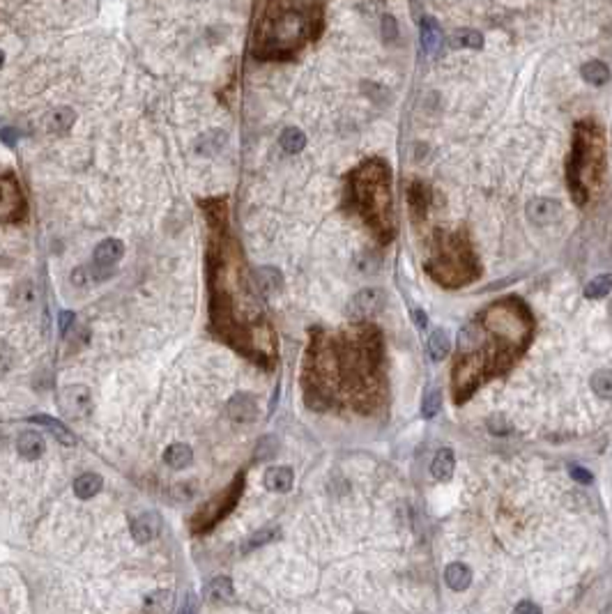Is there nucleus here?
I'll return each instance as SVG.
<instances>
[{
    "label": "nucleus",
    "mask_w": 612,
    "mask_h": 614,
    "mask_svg": "<svg viewBox=\"0 0 612 614\" xmlns=\"http://www.w3.org/2000/svg\"><path fill=\"white\" fill-rule=\"evenodd\" d=\"M601 164V147L594 145V131L587 125H580L575 131V152H573V164H571V191L578 198V203H585V191H582V178L589 171L594 178V168H599Z\"/></svg>",
    "instance_id": "1"
},
{
    "label": "nucleus",
    "mask_w": 612,
    "mask_h": 614,
    "mask_svg": "<svg viewBox=\"0 0 612 614\" xmlns=\"http://www.w3.org/2000/svg\"><path fill=\"white\" fill-rule=\"evenodd\" d=\"M60 410H63L69 419H85L92 410L90 389L83 387V384L65 387L63 393H60Z\"/></svg>",
    "instance_id": "2"
},
{
    "label": "nucleus",
    "mask_w": 612,
    "mask_h": 614,
    "mask_svg": "<svg viewBox=\"0 0 612 614\" xmlns=\"http://www.w3.org/2000/svg\"><path fill=\"white\" fill-rule=\"evenodd\" d=\"M384 306V293L378 288H369V290H362L360 295H355V300L350 302V315L357 320L362 318H371V315L380 313Z\"/></svg>",
    "instance_id": "3"
},
{
    "label": "nucleus",
    "mask_w": 612,
    "mask_h": 614,
    "mask_svg": "<svg viewBox=\"0 0 612 614\" xmlns=\"http://www.w3.org/2000/svg\"><path fill=\"white\" fill-rule=\"evenodd\" d=\"M559 214H562V207H559V203L553 198H534L527 205L530 221H534L539 226H548V223L557 221Z\"/></svg>",
    "instance_id": "4"
},
{
    "label": "nucleus",
    "mask_w": 612,
    "mask_h": 614,
    "mask_svg": "<svg viewBox=\"0 0 612 614\" xmlns=\"http://www.w3.org/2000/svg\"><path fill=\"white\" fill-rule=\"evenodd\" d=\"M159 529H161V517L154 511L141 513L134 522H131V536H134V541H138V543H147V541L157 539Z\"/></svg>",
    "instance_id": "5"
},
{
    "label": "nucleus",
    "mask_w": 612,
    "mask_h": 614,
    "mask_svg": "<svg viewBox=\"0 0 612 614\" xmlns=\"http://www.w3.org/2000/svg\"><path fill=\"white\" fill-rule=\"evenodd\" d=\"M44 449H47V444H44V437L37 431H23L16 437V451L25 460H37Z\"/></svg>",
    "instance_id": "6"
},
{
    "label": "nucleus",
    "mask_w": 612,
    "mask_h": 614,
    "mask_svg": "<svg viewBox=\"0 0 612 614\" xmlns=\"http://www.w3.org/2000/svg\"><path fill=\"white\" fill-rule=\"evenodd\" d=\"M122 242L120 240H104L97 249H94V269H111L122 258Z\"/></svg>",
    "instance_id": "7"
},
{
    "label": "nucleus",
    "mask_w": 612,
    "mask_h": 614,
    "mask_svg": "<svg viewBox=\"0 0 612 614\" xmlns=\"http://www.w3.org/2000/svg\"><path fill=\"white\" fill-rule=\"evenodd\" d=\"M28 421H30V424H37V426L49 428V431H51V435H54V437H56V440H58L60 444H65V446H74V444H76V437L72 435V431H69V428L63 424V421H58V419H51V417H47V415L30 417Z\"/></svg>",
    "instance_id": "8"
},
{
    "label": "nucleus",
    "mask_w": 612,
    "mask_h": 614,
    "mask_svg": "<svg viewBox=\"0 0 612 614\" xmlns=\"http://www.w3.org/2000/svg\"><path fill=\"white\" fill-rule=\"evenodd\" d=\"M295 474L288 465H279V467H269L265 474V486L274 493H288L293 488Z\"/></svg>",
    "instance_id": "9"
},
{
    "label": "nucleus",
    "mask_w": 612,
    "mask_h": 614,
    "mask_svg": "<svg viewBox=\"0 0 612 614\" xmlns=\"http://www.w3.org/2000/svg\"><path fill=\"white\" fill-rule=\"evenodd\" d=\"M256 403H253L251 396H247V393H240V396H235L231 400L228 405V415L233 421H240V424H247V421H253L256 419Z\"/></svg>",
    "instance_id": "10"
},
{
    "label": "nucleus",
    "mask_w": 612,
    "mask_h": 614,
    "mask_svg": "<svg viewBox=\"0 0 612 614\" xmlns=\"http://www.w3.org/2000/svg\"><path fill=\"white\" fill-rule=\"evenodd\" d=\"M444 582H447L453 591H463V589H467L470 582H472V571L465 564H460V561L449 564L447 571H444Z\"/></svg>",
    "instance_id": "11"
},
{
    "label": "nucleus",
    "mask_w": 612,
    "mask_h": 614,
    "mask_svg": "<svg viewBox=\"0 0 612 614\" xmlns=\"http://www.w3.org/2000/svg\"><path fill=\"white\" fill-rule=\"evenodd\" d=\"M453 467H456V460H453L451 449H440L435 453V458L431 462V472L437 481H449L453 474Z\"/></svg>",
    "instance_id": "12"
},
{
    "label": "nucleus",
    "mask_w": 612,
    "mask_h": 614,
    "mask_svg": "<svg viewBox=\"0 0 612 614\" xmlns=\"http://www.w3.org/2000/svg\"><path fill=\"white\" fill-rule=\"evenodd\" d=\"M191 460H194V451L187 444H173L164 453V462L173 469H185L191 465Z\"/></svg>",
    "instance_id": "13"
},
{
    "label": "nucleus",
    "mask_w": 612,
    "mask_h": 614,
    "mask_svg": "<svg viewBox=\"0 0 612 614\" xmlns=\"http://www.w3.org/2000/svg\"><path fill=\"white\" fill-rule=\"evenodd\" d=\"M442 44V30L440 25H437L435 19H431V16H426V19L422 21V47L426 54H435L437 49H440Z\"/></svg>",
    "instance_id": "14"
},
{
    "label": "nucleus",
    "mask_w": 612,
    "mask_h": 614,
    "mask_svg": "<svg viewBox=\"0 0 612 614\" xmlns=\"http://www.w3.org/2000/svg\"><path fill=\"white\" fill-rule=\"evenodd\" d=\"M102 486H104L102 477L94 474V472H87V474H81L74 481V493H76V497H81V499H90V497H94L99 493Z\"/></svg>",
    "instance_id": "15"
},
{
    "label": "nucleus",
    "mask_w": 612,
    "mask_h": 614,
    "mask_svg": "<svg viewBox=\"0 0 612 614\" xmlns=\"http://www.w3.org/2000/svg\"><path fill=\"white\" fill-rule=\"evenodd\" d=\"M582 78L592 85H603L610 81V69L601 63V60H589V63H585L582 69H580Z\"/></svg>",
    "instance_id": "16"
},
{
    "label": "nucleus",
    "mask_w": 612,
    "mask_h": 614,
    "mask_svg": "<svg viewBox=\"0 0 612 614\" xmlns=\"http://www.w3.org/2000/svg\"><path fill=\"white\" fill-rule=\"evenodd\" d=\"M449 350H451L449 334L444 329H435L431 338H428V352H431L433 362H442V359L449 355Z\"/></svg>",
    "instance_id": "17"
},
{
    "label": "nucleus",
    "mask_w": 612,
    "mask_h": 614,
    "mask_svg": "<svg viewBox=\"0 0 612 614\" xmlns=\"http://www.w3.org/2000/svg\"><path fill=\"white\" fill-rule=\"evenodd\" d=\"M233 596H235V589H233L231 577L219 575L207 584V598L209 601H233Z\"/></svg>",
    "instance_id": "18"
},
{
    "label": "nucleus",
    "mask_w": 612,
    "mask_h": 614,
    "mask_svg": "<svg viewBox=\"0 0 612 614\" xmlns=\"http://www.w3.org/2000/svg\"><path fill=\"white\" fill-rule=\"evenodd\" d=\"M612 290V274H599L585 285V297L587 300H601Z\"/></svg>",
    "instance_id": "19"
},
{
    "label": "nucleus",
    "mask_w": 612,
    "mask_h": 614,
    "mask_svg": "<svg viewBox=\"0 0 612 614\" xmlns=\"http://www.w3.org/2000/svg\"><path fill=\"white\" fill-rule=\"evenodd\" d=\"M74 120H76L74 111H72V109H67V106H63V109H56V111L47 118V127H49L51 131H65V129H69V127L74 125Z\"/></svg>",
    "instance_id": "20"
},
{
    "label": "nucleus",
    "mask_w": 612,
    "mask_h": 614,
    "mask_svg": "<svg viewBox=\"0 0 612 614\" xmlns=\"http://www.w3.org/2000/svg\"><path fill=\"white\" fill-rule=\"evenodd\" d=\"M451 42L456 49H481L484 47V37H481V32H477V30H458L456 35H453Z\"/></svg>",
    "instance_id": "21"
},
{
    "label": "nucleus",
    "mask_w": 612,
    "mask_h": 614,
    "mask_svg": "<svg viewBox=\"0 0 612 614\" xmlns=\"http://www.w3.org/2000/svg\"><path fill=\"white\" fill-rule=\"evenodd\" d=\"M592 389L601 398L612 396V371H596L592 375Z\"/></svg>",
    "instance_id": "22"
},
{
    "label": "nucleus",
    "mask_w": 612,
    "mask_h": 614,
    "mask_svg": "<svg viewBox=\"0 0 612 614\" xmlns=\"http://www.w3.org/2000/svg\"><path fill=\"white\" fill-rule=\"evenodd\" d=\"M306 145V136L302 134L300 129H286L283 136H281V147L286 152H300L302 147Z\"/></svg>",
    "instance_id": "23"
},
{
    "label": "nucleus",
    "mask_w": 612,
    "mask_h": 614,
    "mask_svg": "<svg viewBox=\"0 0 612 614\" xmlns=\"http://www.w3.org/2000/svg\"><path fill=\"white\" fill-rule=\"evenodd\" d=\"M3 200H5V205H3V216H5V219H10V212H12L10 207L16 205V203L21 205L19 187H12V180H10V178H5V182H3Z\"/></svg>",
    "instance_id": "24"
},
{
    "label": "nucleus",
    "mask_w": 612,
    "mask_h": 614,
    "mask_svg": "<svg viewBox=\"0 0 612 614\" xmlns=\"http://www.w3.org/2000/svg\"><path fill=\"white\" fill-rule=\"evenodd\" d=\"M442 407V391L440 389H431L424 396V403H422V415L426 419H433L437 412H440Z\"/></svg>",
    "instance_id": "25"
},
{
    "label": "nucleus",
    "mask_w": 612,
    "mask_h": 614,
    "mask_svg": "<svg viewBox=\"0 0 612 614\" xmlns=\"http://www.w3.org/2000/svg\"><path fill=\"white\" fill-rule=\"evenodd\" d=\"M256 281H258L260 290L267 295V293L276 290V285H279V281H281V276H279L276 269H260L258 274H256Z\"/></svg>",
    "instance_id": "26"
},
{
    "label": "nucleus",
    "mask_w": 612,
    "mask_h": 614,
    "mask_svg": "<svg viewBox=\"0 0 612 614\" xmlns=\"http://www.w3.org/2000/svg\"><path fill=\"white\" fill-rule=\"evenodd\" d=\"M276 536H279V527H265V529H260L258 534H253V536L247 541V546H244V552H249V550L258 548V546H265V543L274 541Z\"/></svg>",
    "instance_id": "27"
},
{
    "label": "nucleus",
    "mask_w": 612,
    "mask_h": 614,
    "mask_svg": "<svg viewBox=\"0 0 612 614\" xmlns=\"http://www.w3.org/2000/svg\"><path fill=\"white\" fill-rule=\"evenodd\" d=\"M276 451V440H272V437H265V440H260L258 446H256V458L258 460H267L269 455H274Z\"/></svg>",
    "instance_id": "28"
},
{
    "label": "nucleus",
    "mask_w": 612,
    "mask_h": 614,
    "mask_svg": "<svg viewBox=\"0 0 612 614\" xmlns=\"http://www.w3.org/2000/svg\"><path fill=\"white\" fill-rule=\"evenodd\" d=\"M180 614H198V598H196L194 591L187 594V598L180 608Z\"/></svg>",
    "instance_id": "29"
},
{
    "label": "nucleus",
    "mask_w": 612,
    "mask_h": 614,
    "mask_svg": "<svg viewBox=\"0 0 612 614\" xmlns=\"http://www.w3.org/2000/svg\"><path fill=\"white\" fill-rule=\"evenodd\" d=\"M568 472H571V477L575 481H580V484H592V481H594V477L589 474V472L585 467H578V465H571V469H568Z\"/></svg>",
    "instance_id": "30"
},
{
    "label": "nucleus",
    "mask_w": 612,
    "mask_h": 614,
    "mask_svg": "<svg viewBox=\"0 0 612 614\" xmlns=\"http://www.w3.org/2000/svg\"><path fill=\"white\" fill-rule=\"evenodd\" d=\"M515 614H541V608L532 601H522L518 603V608H515Z\"/></svg>",
    "instance_id": "31"
},
{
    "label": "nucleus",
    "mask_w": 612,
    "mask_h": 614,
    "mask_svg": "<svg viewBox=\"0 0 612 614\" xmlns=\"http://www.w3.org/2000/svg\"><path fill=\"white\" fill-rule=\"evenodd\" d=\"M72 322H74V313L72 311H63V313H60V331H63V334L69 329V324H72Z\"/></svg>",
    "instance_id": "32"
},
{
    "label": "nucleus",
    "mask_w": 612,
    "mask_h": 614,
    "mask_svg": "<svg viewBox=\"0 0 612 614\" xmlns=\"http://www.w3.org/2000/svg\"><path fill=\"white\" fill-rule=\"evenodd\" d=\"M412 318H415V322H417V327H419V329H424L426 324H428V318H426V313H424V311H415V313H412Z\"/></svg>",
    "instance_id": "33"
}]
</instances>
